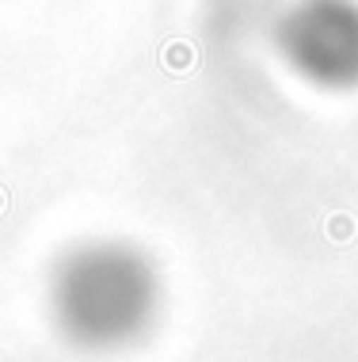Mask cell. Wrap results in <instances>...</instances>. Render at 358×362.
<instances>
[{
	"label": "cell",
	"instance_id": "1",
	"mask_svg": "<svg viewBox=\"0 0 358 362\" xmlns=\"http://www.w3.org/2000/svg\"><path fill=\"white\" fill-rule=\"evenodd\" d=\"M46 305L57 336L84 355L138 347L164 313L157 263L126 240H88L57 259Z\"/></svg>",
	"mask_w": 358,
	"mask_h": 362
},
{
	"label": "cell",
	"instance_id": "2",
	"mask_svg": "<svg viewBox=\"0 0 358 362\" xmlns=\"http://www.w3.org/2000/svg\"><path fill=\"white\" fill-rule=\"evenodd\" d=\"M282 54L313 84H358V8L351 0L297 4L282 23Z\"/></svg>",
	"mask_w": 358,
	"mask_h": 362
}]
</instances>
